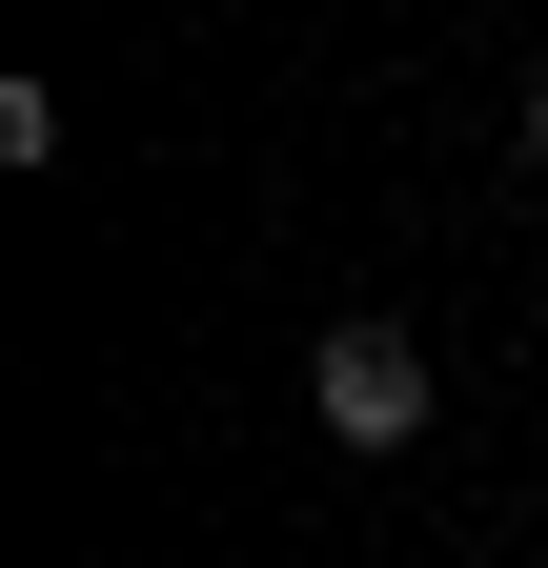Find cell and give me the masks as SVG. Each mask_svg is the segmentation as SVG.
<instances>
[{"mask_svg": "<svg viewBox=\"0 0 548 568\" xmlns=\"http://www.w3.org/2000/svg\"><path fill=\"white\" fill-rule=\"evenodd\" d=\"M427 406H447V386H427L406 325H325V426H346V447H406Z\"/></svg>", "mask_w": 548, "mask_h": 568, "instance_id": "6da1fadb", "label": "cell"}, {"mask_svg": "<svg viewBox=\"0 0 548 568\" xmlns=\"http://www.w3.org/2000/svg\"><path fill=\"white\" fill-rule=\"evenodd\" d=\"M528 163H548V82H528Z\"/></svg>", "mask_w": 548, "mask_h": 568, "instance_id": "7a4b0ae2", "label": "cell"}]
</instances>
